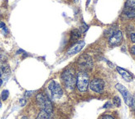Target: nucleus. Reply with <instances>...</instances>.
Here are the masks:
<instances>
[{
    "label": "nucleus",
    "mask_w": 135,
    "mask_h": 119,
    "mask_svg": "<svg viewBox=\"0 0 135 119\" xmlns=\"http://www.w3.org/2000/svg\"><path fill=\"white\" fill-rule=\"evenodd\" d=\"M75 2H78V0H75Z\"/></svg>",
    "instance_id": "bb28decb"
},
{
    "label": "nucleus",
    "mask_w": 135,
    "mask_h": 119,
    "mask_svg": "<svg viewBox=\"0 0 135 119\" xmlns=\"http://www.w3.org/2000/svg\"><path fill=\"white\" fill-rule=\"evenodd\" d=\"M3 33L6 35V34H7V33L8 32V30L7 29V27L5 26V27H3Z\"/></svg>",
    "instance_id": "b1692460"
},
{
    "label": "nucleus",
    "mask_w": 135,
    "mask_h": 119,
    "mask_svg": "<svg viewBox=\"0 0 135 119\" xmlns=\"http://www.w3.org/2000/svg\"><path fill=\"white\" fill-rule=\"evenodd\" d=\"M3 27H5V24L3 21H0V28L3 29Z\"/></svg>",
    "instance_id": "393cba45"
},
{
    "label": "nucleus",
    "mask_w": 135,
    "mask_h": 119,
    "mask_svg": "<svg viewBox=\"0 0 135 119\" xmlns=\"http://www.w3.org/2000/svg\"><path fill=\"white\" fill-rule=\"evenodd\" d=\"M111 106H112V104H111V102H109V101H108V102L104 105L103 108L104 109H109V108H111Z\"/></svg>",
    "instance_id": "a211bd4d"
},
{
    "label": "nucleus",
    "mask_w": 135,
    "mask_h": 119,
    "mask_svg": "<svg viewBox=\"0 0 135 119\" xmlns=\"http://www.w3.org/2000/svg\"><path fill=\"white\" fill-rule=\"evenodd\" d=\"M113 104L116 107H120L121 105V99L119 96H114L113 99Z\"/></svg>",
    "instance_id": "2eb2a0df"
},
{
    "label": "nucleus",
    "mask_w": 135,
    "mask_h": 119,
    "mask_svg": "<svg viewBox=\"0 0 135 119\" xmlns=\"http://www.w3.org/2000/svg\"><path fill=\"white\" fill-rule=\"evenodd\" d=\"M0 52H1V49H0Z\"/></svg>",
    "instance_id": "cd10ccee"
},
{
    "label": "nucleus",
    "mask_w": 135,
    "mask_h": 119,
    "mask_svg": "<svg viewBox=\"0 0 135 119\" xmlns=\"http://www.w3.org/2000/svg\"><path fill=\"white\" fill-rule=\"evenodd\" d=\"M36 99L42 110H44L46 112H47L48 114H52L53 106H52L51 101L47 94L45 93H39L36 96Z\"/></svg>",
    "instance_id": "7ed1b4c3"
},
{
    "label": "nucleus",
    "mask_w": 135,
    "mask_h": 119,
    "mask_svg": "<svg viewBox=\"0 0 135 119\" xmlns=\"http://www.w3.org/2000/svg\"><path fill=\"white\" fill-rule=\"evenodd\" d=\"M8 95H9V92L8 90H3L2 92V94H1V98L3 100H6L8 98Z\"/></svg>",
    "instance_id": "dca6fc26"
},
{
    "label": "nucleus",
    "mask_w": 135,
    "mask_h": 119,
    "mask_svg": "<svg viewBox=\"0 0 135 119\" xmlns=\"http://www.w3.org/2000/svg\"><path fill=\"white\" fill-rule=\"evenodd\" d=\"M78 64L80 67V70L83 71H89L93 67V60L90 55L83 54L79 58Z\"/></svg>",
    "instance_id": "39448f33"
},
{
    "label": "nucleus",
    "mask_w": 135,
    "mask_h": 119,
    "mask_svg": "<svg viewBox=\"0 0 135 119\" xmlns=\"http://www.w3.org/2000/svg\"><path fill=\"white\" fill-rule=\"evenodd\" d=\"M80 34L81 32L80 31V30L78 29H75L71 31V35H70V40L72 41H75L77 40L80 37Z\"/></svg>",
    "instance_id": "ddd939ff"
},
{
    "label": "nucleus",
    "mask_w": 135,
    "mask_h": 119,
    "mask_svg": "<svg viewBox=\"0 0 135 119\" xmlns=\"http://www.w3.org/2000/svg\"><path fill=\"white\" fill-rule=\"evenodd\" d=\"M10 74V68L6 62H0V77L3 76H8Z\"/></svg>",
    "instance_id": "f8f14e48"
},
{
    "label": "nucleus",
    "mask_w": 135,
    "mask_h": 119,
    "mask_svg": "<svg viewBox=\"0 0 135 119\" xmlns=\"http://www.w3.org/2000/svg\"><path fill=\"white\" fill-rule=\"evenodd\" d=\"M130 38H131L132 42L135 43V33H132V34H131V36H130Z\"/></svg>",
    "instance_id": "412c9836"
},
{
    "label": "nucleus",
    "mask_w": 135,
    "mask_h": 119,
    "mask_svg": "<svg viewBox=\"0 0 135 119\" xmlns=\"http://www.w3.org/2000/svg\"><path fill=\"white\" fill-rule=\"evenodd\" d=\"M61 81L64 86L69 91H72L76 86V74L73 68H67L61 74Z\"/></svg>",
    "instance_id": "f257e3e1"
},
{
    "label": "nucleus",
    "mask_w": 135,
    "mask_h": 119,
    "mask_svg": "<svg viewBox=\"0 0 135 119\" xmlns=\"http://www.w3.org/2000/svg\"><path fill=\"white\" fill-rule=\"evenodd\" d=\"M123 39V34L120 31H116L110 35L109 43L111 46H117L119 45Z\"/></svg>",
    "instance_id": "1a4fd4ad"
},
{
    "label": "nucleus",
    "mask_w": 135,
    "mask_h": 119,
    "mask_svg": "<svg viewBox=\"0 0 135 119\" xmlns=\"http://www.w3.org/2000/svg\"><path fill=\"white\" fill-rule=\"evenodd\" d=\"M124 14L129 18L135 17V0H127L124 9Z\"/></svg>",
    "instance_id": "6e6552de"
},
{
    "label": "nucleus",
    "mask_w": 135,
    "mask_h": 119,
    "mask_svg": "<svg viewBox=\"0 0 135 119\" xmlns=\"http://www.w3.org/2000/svg\"><path fill=\"white\" fill-rule=\"evenodd\" d=\"M88 28H89V26H88L85 22H83V25H82V32L85 33L88 30Z\"/></svg>",
    "instance_id": "f3484780"
},
{
    "label": "nucleus",
    "mask_w": 135,
    "mask_h": 119,
    "mask_svg": "<svg viewBox=\"0 0 135 119\" xmlns=\"http://www.w3.org/2000/svg\"><path fill=\"white\" fill-rule=\"evenodd\" d=\"M48 97L50 99L57 100L63 96V90L58 82L51 80L48 84Z\"/></svg>",
    "instance_id": "20e7f679"
},
{
    "label": "nucleus",
    "mask_w": 135,
    "mask_h": 119,
    "mask_svg": "<svg viewBox=\"0 0 135 119\" xmlns=\"http://www.w3.org/2000/svg\"><path fill=\"white\" fill-rule=\"evenodd\" d=\"M104 86H105L104 81L102 79H99V78L93 79L89 84L90 90H93L94 92L99 93V94H101L104 91Z\"/></svg>",
    "instance_id": "0eeeda50"
},
{
    "label": "nucleus",
    "mask_w": 135,
    "mask_h": 119,
    "mask_svg": "<svg viewBox=\"0 0 135 119\" xmlns=\"http://www.w3.org/2000/svg\"><path fill=\"white\" fill-rule=\"evenodd\" d=\"M3 84V80L0 78V86H1V85Z\"/></svg>",
    "instance_id": "a878e982"
},
{
    "label": "nucleus",
    "mask_w": 135,
    "mask_h": 119,
    "mask_svg": "<svg viewBox=\"0 0 135 119\" xmlns=\"http://www.w3.org/2000/svg\"><path fill=\"white\" fill-rule=\"evenodd\" d=\"M20 104H21L22 106H24V105H25L26 101L24 100V99H20Z\"/></svg>",
    "instance_id": "4be33fe9"
},
{
    "label": "nucleus",
    "mask_w": 135,
    "mask_h": 119,
    "mask_svg": "<svg viewBox=\"0 0 135 119\" xmlns=\"http://www.w3.org/2000/svg\"><path fill=\"white\" fill-rule=\"evenodd\" d=\"M116 69H117V71H118V72L119 73V75L123 77V79H124L125 81L131 82L133 80V76L128 71L120 67H117Z\"/></svg>",
    "instance_id": "9b49d317"
},
{
    "label": "nucleus",
    "mask_w": 135,
    "mask_h": 119,
    "mask_svg": "<svg viewBox=\"0 0 135 119\" xmlns=\"http://www.w3.org/2000/svg\"><path fill=\"white\" fill-rule=\"evenodd\" d=\"M115 88L117 89V90H118V91H119V93H121L122 96L124 97L125 104L128 106H131L133 96H132V94H130V92L128 90V89L125 86H123L122 84H120V83H118V84H116Z\"/></svg>",
    "instance_id": "423d86ee"
},
{
    "label": "nucleus",
    "mask_w": 135,
    "mask_h": 119,
    "mask_svg": "<svg viewBox=\"0 0 135 119\" xmlns=\"http://www.w3.org/2000/svg\"><path fill=\"white\" fill-rule=\"evenodd\" d=\"M90 84V76L86 71L80 70L76 75V86L79 91L85 92Z\"/></svg>",
    "instance_id": "f03ea898"
},
{
    "label": "nucleus",
    "mask_w": 135,
    "mask_h": 119,
    "mask_svg": "<svg viewBox=\"0 0 135 119\" xmlns=\"http://www.w3.org/2000/svg\"><path fill=\"white\" fill-rule=\"evenodd\" d=\"M131 106L133 108V109L135 110V94H133V99H132V104Z\"/></svg>",
    "instance_id": "6ab92c4d"
},
{
    "label": "nucleus",
    "mask_w": 135,
    "mask_h": 119,
    "mask_svg": "<svg viewBox=\"0 0 135 119\" xmlns=\"http://www.w3.org/2000/svg\"><path fill=\"white\" fill-rule=\"evenodd\" d=\"M102 119H114V118L110 115H104V116H103Z\"/></svg>",
    "instance_id": "aec40b11"
},
{
    "label": "nucleus",
    "mask_w": 135,
    "mask_h": 119,
    "mask_svg": "<svg viewBox=\"0 0 135 119\" xmlns=\"http://www.w3.org/2000/svg\"><path fill=\"white\" fill-rule=\"evenodd\" d=\"M130 51H131V53H133V55H135V45H133V47L131 48Z\"/></svg>",
    "instance_id": "5701e85b"
},
{
    "label": "nucleus",
    "mask_w": 135,
    "mask_h": 119,
    "mask_svg": "<svg viewBox=\"0 0 135 119\" xmlns=\"http://www.w3.org/2000/svg\"><path fill=\"white\" fill-rule=\"evenodd\" d=\"M37 119H51V114L44 110H41Z\"/></svg>",
    "instance_id": "4468645a"
},
{
    "label": "nucleus",
    "mask_w": 135,
    "mask_h": 119,
    "mask_svg": "<svg viewBox=\"0 0 135 119\" xmlns=\"http://www.w3.org/2000/svg\"><path fill=\"white\" fill-rule=\"evenodd\" d=\"M85 43V41L84 40H80L79 41V42L77 43H75L73 46H71L70 48V49H68L67 51V54L69 56L70 55H74V54H76L77 53H79L82 49L84 48Z\"/></svg>",
    "instance_id": "9d476101"
}]
</instances>
